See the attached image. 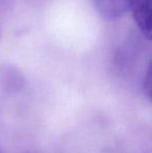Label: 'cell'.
Instances as JSON below:
<instances>
[{"mask_svg":"<svg viewBox=\"0 0 152 153\" xmlns=\"http://www.w3.org/2000/svg\"><path fill=\"white\" fill-rule=\"evenodd\" d=\"M97 12L108 20H115L129 10L130 0H91Z\"/></svg>","mask_w":152,"mask_h":153,"instance_id":"cell-2","label":"cell"},{"mask_svg":"<svg viewBox=\"0 0 152 153\" xmlns=\"http://www.w3.org/2000/svg\"><path fill=\"white\" fill-rule=\"evenodd\" d=\"M144 92L149 99L152 101V59L149 62L148 68L144 77Z\"/></svg>","mask_w":152,"mask_h":153,"instance_id":"cell-3","label":"cell"},{"mask_svg":"<svg viewBox=\"0 0 152 153\" xmlns=\"http://www.w3.org/2000/svg\"><path fill=\"white\" fill-rule=\"evenodd\" d=\"M129 10L139 29L152 40V0H130Z\"/></svg>","mask_w":152,"mask_h":153,"instance_id":"cell-1","label":"cell"},{"mask_svg":"<svg viewBox=\"0 0 152 153\" xmlns=\"http://www.w3.org/2000/svg\"><path fill=\"white\" fill-rule=\"evenodd\" d=\"M0 32H1V28H0Z\"/></svg>","mask_w":152,"mask_h":153,"instance_id":"cell-4","label":"cell"}]
</instances>
